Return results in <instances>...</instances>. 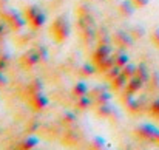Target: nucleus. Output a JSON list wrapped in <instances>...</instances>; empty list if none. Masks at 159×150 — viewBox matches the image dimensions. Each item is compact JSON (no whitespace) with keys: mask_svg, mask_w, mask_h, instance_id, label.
<instances>
[{"mask_svg":"<svg viewBox=\"0 0 159 150\" xmlns=\"http://www.w3.org/2000/svg\"><path fill=\"white\" fill-rule=\"evenodd\" d=\"M36 51H37V54H39V57H40V62H47V60H48L50 53H48V50H47L43 45L37 47V48H36Z\"/></svg>","mask_w":159,"mask_h":150,"instance_id":"nucleus-31","label":"nucleus"},{"mask_svg":"<svg viewBox=\"0 0 159 150\" xmlns=\"http://www.w3.org/2000/svg\"><path fill=\"white\" fill-rule=\"evenodd\" d=\"M94 71H96V67H94L93 63H84V65L79 68V71H77V73H79L80 76H85V77H87V76L94 74Z\"/></svg>","mask_w":159,"mask_h":150,"instance_id":"nucleus-19","label":"nucleus"},{"mask_svg":"<svg viewBox=\"0 0 159 150\" xmlns=\"http://www.w3.org/2000/svg\"><path fill=\"white\" fill-rule=\"evenodd\" d=\"M136 77H139V79H142L145 84L148 82V79H150V70H148V67L145 65V63H139V65H136V74H134Z\"/></svg>","mask_w":159,"mask_h":150,"instance_id":"nucleus-11","label":"nucleus"},{"mask_svg":"<svg viewBox=\"0 0 159 150\" xmlns=\"http://www.w3.org/2000/svg\"><path fill=\"white\" fill-rule=\"evenodd\" d=\"M110 56H113V50L110 45H99L96 51L93 53V63L99 65L101 62H104L105 59H108Z\"/></svg>","mask_w":159,"mask_h":150,"instance_id":"nucleus-7","label":"nucleus"},{"mask_svg":"<svg viewBox=\"0 0 159 150\" xmlns=\"http://www.w3.org/2000/svg\"><path fill=\"white\" fill-rule=\"evenodd\" d=\"M155 143H156V144H159V133H158V136H156V139H155Z\"/></svg>","mask_w":159,"mask_h":150,"instance_id":"nucleus-38","label":"nucleus"},{"mask_svg":"<svg viewBox=\"0 0 159 150\" xmlns=\"http://www.w3.org/2000/svg\"><path fill=\"white\" fill-rule=\"evenodd\" d=\"M133 2V5L136 6V9L139 8V9H142V8H145L148 3H150V0H131Z\"/></svg>","mask_w":159,"mask_h":150,"instance_id":"nucleus-34","label":"nucleus"},{"mask_svg":"<svg viewBox=\"0 0 159 150\" xmlns=\"http://www.w3.org/2000/svg\"><path fill=\"white\" fill-rule=\"evenodd\" d=\"M76 108L79 110V111H85L88 107H91L93 105V99L87 95V96H82V98H77V101H76Z\"/></svg>","mask_w":159,"mask_h":150,"instance_id":"nucleus-15","label":"nucleus"},{"mask_svg":"<svg viewBox=\"0 0 159 150\" xmlns=\"http://www.w3.org/2000/svg\"><path fill=\"white\" fill-rule=\"evenodd\" d=\"M90 91L88 85L85 82H77L74 87H73V96L74 98H82V96H87Z\"/></svg>","mask_w":159,"mask_h":150,"instance_id":"nucleus-13","label":"nucleus"},{"mask_svg":"<svg viewBox=\"0 0 159 150\" xmlns=\"http://www.w3.org/2000/svg\"><path fill=\"white\" fill-rule=\"evenodd\" d=\"M62 122H63L65 125H73V124L76 122V115L71 113V111H65L63 116H62Z\"/></svg>","mask_w":159,"mask_h":150,"instance_id":"nucleus-29","label":"nucleus"},{"mask_svg":"<svg viewBox=\"0 0 159 150\" xmlns=\"http://www.w3.org/2000/svg\"><path fill=\"white\" fill-rule=\"evenodd\" d=\"M30 105L33 107V110H36V111H40V110H45V107H48V98L42 93V91H39V93H33L31 96H30Z\"/></svg>","mask_w":159,"mask_h":150,"instance_id":"nucleus-6","label":"nucleus"},{"mask_svg":"<svg viewBox=\"0 0 159 150\" xmlns=\"http://www.w3.org/2000/svg\"><path fill=\"white\" fill-rule=\"evenodd\" d=\"M3 36H5V25L0 23V37H3Z\"/></svg>","mask_w":159,"mask_h":150,"instance_id":"nucleus-37","label":"nucleus"},{"mask_svg":"<svg viewBox=\"0 0 159 150\" xmlns=\"http://www.w3.org/2000/svg\"><path fill=\"white\" fill-rule=\"evenodd\" d=\"M113 57H114V63H116L117 67H120V68H122V67H125V65L128 63V60H130V56H128L124 50H120V48H119L117 53H114V56H113Z\"/></svg>","mask_w":159,"mask_h":150,"instance_id":"nucleus-12","label":"nucleus"},{"mask_svg":"<svg viewBox=\"0 0 159 150\" xmlns=\"http://www.w3.org/2000/svg\"><path fill=\"white\" fill-rule=\"evenodd\" d=\"M117 11H119V14L122 17H131L134 14V11H136V6L133 5L131 0H122L119 3V6H117Z\"/></svg>","mask_w":159,"mask_h":150,"instance_id":"nucleus-8","label":"nucleus"},{"mask_svg":"<svg viewBox=\"0 0 159 150\" xmlns=\"http://www.w3.org/2000/svg\"><path fill=\"white\" fill-rule=\"evenodd\" d=\"M39 62H40V57H39V54H37L36 48H34V50L26 51V53L20 57V65H22L23 68H26V70L36 67Z\"/></svg>","mask_w":159,"mask_h":150,"instance_id":"nucleus-5","label":"nucleus"},{"mask_svg":"<svg viewBox=\"0 0 159 150\" xmlns=\"http://www.w3.org/2000/svg\"><path fill=\"white\" fill-rule=\"evenodd\" d=\"M96 39L99 40V45H110V42L113 40V39H111V36L107 33L105 30L99 31V33L96 34Z\"/></svg>","mask_w":159,"mask_h":150,"instance_id":"nucleus-23","label":"nucleus"},{"mask_svg":"<svg viewBox=\"0 0 159 150\" xmlns=\"http://www.w3.org/2000/svg\"><path fill=\"white\" fill-rule=\"evenodd\" d=\"M3 19H5V23L12 31H19V30H22L28 23L26 19H25V16H22L16 9H6V11H3Z\"/></svg>","mask_w":159,"mask_h":150,"instance_id":"nucleus-2","label":"nucleus"},{"mask_svg":"<svg viewBox=\"0 0 159 150\" xmlns=\"http://www.w3.org/2000/svg\"><path fill=\"white\" fill-rule=\"evenodd\" d=\"M111 101V95L108 93V91H104V93H101L99 96H96V98H93V105L96 107V105H101V104H105V102H110Z\"/></svg>","mask_w":159,"mask_h":150,"instance_id":"nucleus-24","label":"nucleus"},{"mask_svg":"<svg viewBox=\"0 0 159 150\" xmlns=\"http://www.w3.org/2000/svg\"><path fill=\"white\" fill-rule=\"evenodd\" d=\"M37 144H39V139H37V138H34V136H30V138H26V139L20 141L17 147H19V149H34Z\"/></svg>","mask_w":159,"mask_h":150,"instance_id":"nucleus-18","label":"nucleus"},{"mask_svg":"<svg viewBox=\"0 0 159 150\" xmlns=\"http://www.w3.org/2000/svg\"><path fill=\"white\" fill-rule=\"evenodd\" d=\"M134 133H136L138 138H141L144 141L155 143V139H156V136H158V133H159V129H156L152 124H141L139 127L134 129Z\"/></svg>","mask_w":159,"mask_h":150,"instance_id":"nucleus-4","label":"nucleus"},{"mask_svg":"<svg viewBox=\"0 0 159 150\" xmlns=\"http://www.w3.org/2000/svg\"><path fill=\"white\" fill-rule=\"evenodd\" d=\"M70 33H71V25L66 19V16H59L56 17L50 26V34L57 44H62L65 42L68 37H70Z\"/></svg>","mask_w":159,"mask_h":150,"instance_id":"nucleus-1","label":"nucleus"},{"mask_svg":"<svg viewBox=\"0 0 159 150\" xmlns=\"http://www.w3.org/2000/svg\"><path fill=\"white\" fill-rule=\"evenodd\" d=\"M6 84V77L3 76V73H2V70H0V87H3Z\"/></svg>","mask_w":159,"mask_h":150,"instance_id":"nucleus-36","label":"nucleus"},{"mask_svg":"<svg viewBox=\"0 0 159 150\" xmlns=\"http://www.w3.org/2000/svg\"><path fill=\"white\" fill-rule=\"evenodd\" d=\"M147 84L150 85V88H152L153 91L159 90V71H152V73H150V79H148Z\"/></svg>","mask_w":159,"mask_h":150,"instance_id":"nucleus-20","label":"nucleus"},{"mask_svg":"<svg viewBox=\"0 0 159 150\" xmlns=\"http://www.w3.org/2000/svg\"><path fill=\"white\" fill-rule=\"evenodd\" d=\"M127 79H131L134 74H136V65H131V63H127L125 67H122V71H120Z\"/></svg>","mask_w":159,"mask_h":150,"instance_id":"nucleus-27","label":"nucleus"},{"mask_svg":"<svg viewBox=\"0 0 159 150\" xmlns=\"http://www.w3.org/2000/svg\"><path fill=\"white\" fill-rule=\"evenodd\" d=\"M42 9L37 6V5H30V6H26L25 9H23V16H25V19H26V22H30L36 14H39Z\"/></svg>","mask_w":159,"mask_h":150,"instance_id":"nucleus-16","label":"nucleus"},{"mask_svg":"<svg viewBox=\"0 0 159 150\" xmlns=\"http://www.w3.org/2000/svg\"><path fill=\"white\" fill-rule=\"evenodd\" d=\"M116 63H114V57L113 56H110L108 59H105L104 62H101L99 65H98V68H99V71H102V73H105L107 70H110L111 67H114Z\"/></svg>","mask_w":159,"mask_h":150,"instance_id":"nucleus-25","label":"nucleus"},{"mask_svg":"<svg viewBox=\"0 0 159 150\" xmlns=\"http://www.w3.org/2000/svg\"><path fill=\"white\" fill-rule=\"evenodd\" d=\"M43 90V84H42V81L40 79H34V81H31L30 82V85H28V91L33 95V93H39V91H42Z\"/></svg>","mask_w":159,"mask_h":150,"instance_id":"nucleus-21","label":"nucleus"},{"mask_svg":"<svg viewBox=\"0 0 159 150\" xmlns=\"http://www.w3.org/2000/svg\"><path fill=\"white\" fill-rule=\"evenodd\" d=\"M45 20H47V14H45L43 11H40L39 14H36V16L28 22V25H30L33 30H39V28L45 23Z\"/></svg>","mask_w":159,"mask_h":150,"instance_id":"nucleus-10","label":"nucleus"},{"mask_svg":"<svg viewBox=\"0 0 159 150\" xmlns=\"http://www.w3.org/2000/svg\"><path fill=\"white\" fill-rule=\"evenodd\" d=\"M120 71H122V68H120V67H117V65L111 67L110 70H107L105 73H104V74H105V79L108 81V82H111L116 76H119V74H120Z\"/></svg>","mask_w":159,"mask_h":150,"instance_id":"nucleus-22","label":"nucleus"},{"mask_svg":"<svg viewBox=\"0 0 159 150\" xmlns=\"http://www.w3.org/2000/svg\"><path fill=\"white\" fill-rule=\"evenodd\" d=\"M144 81L142 79H139V77H136V76H133L131 79H128V82H127V85H125V91H128V93H136V91H139L142 87H144Z\"/></svg>","mask_w":159,"mask_h":150,"instance_id":"nucleus-9","label":"nucleus"},{"mask_svg":"<svg viewBox=\"0 0 159 150\" xmlns=\"http://www.w3.org/2000/svg\"><path fill=\"white\" fill-rule=\"evenodd\" d=\"M107 91V87L105 85H96V87H93L90 91H88V96L93 99V98H96V96H99L101 93H104Z\"/></svg>","mask_w":159,"mask_h":150,"instance_id":"nucleus-30","label":"nucleus"},{"mask_svg":"<svg viewBox=\"0 0 159 150\" xmlns=\"http://www.w3.org/2000/svg\"><path fill=\"white\" fill-rule=\"evenodd\" d=\"M8 62H9V56L5 54V56H0V70H5L8 67Z\"/></svg>","mask_w":159,"mask_h":150,"instance_id":"nucleus-35","label":"nucleus"},{"mask_svg":"<svg viewBox=\"0 0 159 150\" xmlns=\"http://www.w3.org/2000/svg\"><path fill=\"white\" fill-rule=\"evenodd\" d=\"M150 39H152V44H153V45H155V47L159 50V28H155V30L152 31Z\"/></svg>","mask_w":159,"mask_h":150,"instance_id":"nucleus-33","label":"nucleus"},{"mask_svg":"<svg viewBox=\"0 0 159 150\" xmlns=\"http://www.w3.org/2000/svg\"><path fill=\"white\" fill-rule=\"evenodd\" d=\"M127 82H128V79L120 73L119 76H116V77L111 81V87H113L114 90H120V88H124V87L127 85Z\"/></svg>","mask_w":159,"mask_h":150,"instance_id":"nucleus-17","label":"nucleus"},{"mask_svg":"<svg viewBox=\"0 0 159 150\" xmlns=\"http://www.w3.org/2000/svg\"><path fill=\"white\" fill-rule=\"evenodd\" d=\"M148 113H150V116H152V118H155V119H158L159 121V98L158 99H155L152 104H150Z\"/></svg>","mask_w":159,"mask_h":150,"instance_id":"nucleus-28","label":"nucleus"},{"mask_svg":"<svg viewBox=\"0 0 159 150\" xmlns=\"http://www.w3.org/2000/svg\"><path fill=\"white\" fill-rule=\"evenodd\" d=\"M91 149H104L105 147V139L104 138H94L93 143L90 144Z\"/></svg>","mask_w":159,"mask_h":150,"instance_id":"nucleus-32","label":"nucleus"},{"mask_svg":"<svg viewBox=\"0 0 159 150\" xmlns=\"http://www.w3.org/2000/svg\"><path fill=\"white\" fill-rule=\"evenodd\" d=\"M130 34L133 36V39H141V37H144V34H145V28H144L142 25H134V26L130 30Z\"/></svg>","mask_w":159,"mask_h":150,"instance_id":"nucleus-26","label":"nucleus"},{"mask_svg":"<svg viewBox=\"0 0 159 150\" xmlns=\"http://www.w3.org/2000/svg\"><path fill=\"white\" fill-rule=\"evenodd\" d=\"M111 39H113L114 45H116L117 48H120V50L131 48V47H133V42H134V39H133V36L130 34V31L127 33V31H124V30L114 31V34L111 36Z\"/></svg>","mask_w":159,"mask_h":150,"instance_id":"nucleus-3","label":"nucleus"},{"mask_svg":"<svg viewBox=\"0 0 159 150\" xmlns=\"http://www.w3.org/2000/svg\"><path fill=\"white\" fill-rule=\"evenodd\" d=\"M111 113H113V107H111L110 102L101 104V105H96V115H98L99 118H108Z\"/></svg>","mask_w":159,"mask_h":150,"instance_id":"nucleus-14","label":"nucleus"}]
</instances>
